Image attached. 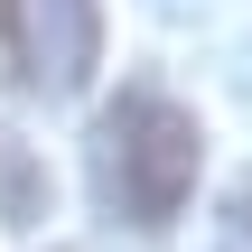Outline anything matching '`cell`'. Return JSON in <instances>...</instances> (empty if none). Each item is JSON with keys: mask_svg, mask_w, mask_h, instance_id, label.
<instances>
[{"mask_svg": "<svg viewBox=\"0 0 252 252\" xmlns=\"http://www.w3.org/2000/svg\"><path fill=\"white\" fill-rule=\"evenodd\" d=\"M215 252H252V178L224 196V243H215Z\"/></svg>", "mask_w": 252, "mask_h": 252, "instance_id": "cell-3", "label": "cell"}, {"mask_svg": "<svg viewBox=\"0 0 252 252\" xmlns=\"http://www.w3.org/2000/svg\"><path fill=\"white\" fill-rule=\"evenodd\" d=\"M196 168H206V122L159 94V84H122L103 112H94V140H84V178H94V206L131 234H168L196 196Z\"/></svg>", "mask_w": 252, "mask_h": 252, "instance_id": "cell-1", "label": "cell"}, {"mask_svg": "<svg viewBox=\"0 0 252 252\" xmlns=\"http://www.w3.org/2000/svg\"><path fill=\"white\" fill-rule=\"evenodd\" d=\"M9 75L37 94H84L103 65V0H9Z\"/></svg>", "mask_w": 252, "mask_h": 252, "instance_id": "cell-2", "label": "cell"}]
</instances>
